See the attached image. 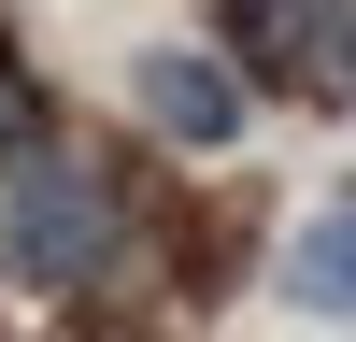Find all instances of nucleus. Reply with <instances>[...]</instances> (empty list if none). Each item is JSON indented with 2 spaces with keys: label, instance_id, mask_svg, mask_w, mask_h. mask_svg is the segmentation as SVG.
<instances>
[{
  "label": "nucleus",
  "instance_id": "obj_1",
  "mask_svg": "<svg viewBox=\"0 0 356 342\" xmlns=\"http://www.w3.org/2000/svg\"><path fill=\"white\" fill-rule=\"evenodd\" d=\"M0 256H15L29 285H100V256H114V171H86V157H29L15 186H0Z\"/></svg>",
  "mask_w": 356,
  "mask_h": 342
},
{
  "label": "nucleus",
  "instance_id": "obj_2",
  "mask_svg": "<svg viewBox=\"0 0 356 342\" xmlns=\"http://www.w3.org/2000/svg\"><path fill=\"white\" fill-rule=\"evenodd\" d=\"M143 114H157L171 142H228L243 129V86H228L214 57H143Z\"/></svg>",
  "mask_w": 356,
  "mask_h": 342
},
{
  "label": "nucleus",
  "instance_id": "obj_3",
  "mask_svg": "<svg viewBox=\"0 0 356 342\" xmlns=\"http://www.w3.org/2000/svg\"><path fill=\"white\" fill-rule=\"evenodd\" d=\"M300 300H314V314H356V214H328V228L300 243Z\"/></svg>",
  "mask_w": 356,
  "mask_h": 342
},
{
  "label": "nucleus",
  "instance_id": "obj_4",
  "mask_svg": "<svg viewBox=\"0 0 356 342\" xmlns=\"http://www.w3.org/2000/svg\"><path fill=\"white\" fill-rule=\"evenodd\" d=\"M43 129H57V114H43V86H29L15 57H0V186H15L29 157H43Z\"/></svg>",
  "mask_w": 356,
  "mask_h": 342
},
{
  "label": "nucleus",
  "instance_id": "obj_5",
  "mask_svg": "<svg viewBox=\"0 0 356 342\" xmlns=\"http://www.w3.org/2000/svg\"><path fill=\"white\" fill-rule=\"evenodd\" d=\"M314 72H328V86H356V15H314Z\"/></svg>",
  "mask_w": 356,
  "mask_h": 342
}]
</instances>
